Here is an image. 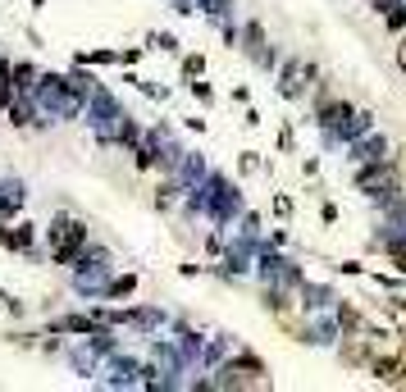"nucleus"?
<instances>
[{"mask_svg": "<svg viewBox=\"0 0 406 392\" xmlns=\"http://www.w3.org/2000/svg\"><path fill=\"white\" fill-rule=\"evenodd\" d=\"M78 242H82V224L60 219V224H55V260H69V256L78 251Z\"/></svg>", "mask_w": 406, "mask_h": 392, "instance_id": "nucleus-4", "label": "nucleus"}, {"mask_svg": "<svg viewBox=\"0 0 406 392\" xmlns=\"http://www.w3.org/2000/svg\"><path fill=\"white\" fill-rule=\"evenodd\" d=\"M132 287H137V278H119V283H114V287H110V292H114V296H128V292H132Z\"/></svg>", "mask_w": 406, "mask_h": 392, "instance_id": "nucleus-10", "label": "nucleus"}, {"mask_svg": "<svg viewBox=\"0 0 406 392\" xmlns=\"http://www.w3.org/2000/svg\"><path fill=\"white\" fill-rule=\"evenodd\" d=\"M402 356H406V328H402Z\"/></svg>", "mask_w": 406, "mask_h": 392, "instance_id": "nucleus-15", "label": "nucleus"}, {"mask_svg": "<svg viewBox=\"0 0 406 392\" xmlns=\"http://www.w3.org/2000/svg\"><path fill=\"white\" fill-rule=\"evenodd\" d=\"M370 374L379 383H406V356H370Z\"/></svg>", "mask_w": 406, "mask_h": 392, "instance_id": "nucleus-2", "label": "nucleus"}, {"mask_svg": "<svg viewBox=\"0 0 406 392\" xmlns=\"http://www.w3.org/2000/svg\"><path fill=\"white\" fill-rule=\"evenodd\" d=\"M274 215H283V219L292 215V201H288V196H274Z\"/></svg>", "mask_w": 406, "mask_h": 392, "instance_id": "nucleus-11", "label": "nucleus"}, {"mask_svg": "<svg viewBox=\"0 0 406 392\" xmlns=\"http://www.w3.org/2000/svg\"><path fill=\"white\" fill-rule=\"evenodd\" d=\"M333 324H338V333L347 338V333H361V328H365V315L356 310V305H347V301H342L338 310H333Z\"/></svg>", "mask_w": 406, "mask_h": 392, "instance_id": "nucleus-5", "label": "nucleus"}, {"mask_svg": "<svg viewBox=\"0 0 406 392\" xmlns=\"http://www.w3.org/2000/svg\"><path fill=\"white\" fill-rule=\"evenodd\" d=\"M10 105V69L0 64V109Z\"/></svg>", "mask_w": 406, "mask_h": 392, "instance_id": "nucleus-9", "label": "nucleus"}, {"mask_svg": "<svg viewBox=\"0 0 406 392\" xmlns=\"http://www.w3.org/2000/svg\"><path fill=\"white\" fill-rule=\"evenodd\" d=\"M388 310H393L397 319H406V296H393V301H388Z\"/></svg>", "mask_w": 406, "mask_h": 392, "instance_id": "nucleus-12", "label": "nucleus"}, {"mask_svg": "<svg viewBox=\"0 0 406 392\" xmlns=\"http://www.w3.org/2000/svg\"><path fill=\"white\" fill-rule=\"evenodd\" d=\"M347 151H351V160H356V164H365V160H388V137L370 128V132H361V137H356Z\"/></svg>", "mask_w": 406, "mask_h": 392, "instance_id": "nucleus-1", "label": "nucleus"}, {"mask_svg": "<svg viewBox=\"0 0 406 392\" xmlns=\"http://www.w3.org/2000/svg\"><path fill=\"white\" fill-rule=\"evenodd\" d=\"M301 296H310V310H319V305H329V301H338V296L329 292V287H310V283H301Z\"/></svg>", "mask_w": 406, "mask_h": 392, "instance_id": "nucleus-7", "label": "nucleus"}, {"mask_svg": "<svg viewBox=\"0 0 406 392\" xmlns=\"http://www.w3.org/2000/svg\"><path fill=\"white\" fill-rule=\"evenodd\" d=\"M397 64H402V73H406V33H402V46H397Z\"/></svg>", "mask_w": 406, "mask_h": 392, "instance_id": "nucleus-13", "label": "nucleus"}, {"mask_svg": "<svg viewBox=\"0 0 406 392\" xmlns=\"http://www.w3.org/2000/svg\"><path fill=\"white\" fill-rule=\"evenodd\" d=\"M384 23L393 28V33H406V0H393L384 10Z\"/></svg>", "mask_w": 406, "mask_h": 392, "instance_id": "nucleus-6", "label": "nucleus"}, {"mask_svg": "<svg viewBox=\"0 0 406 392\" xmlns=\"http://www.w3.org/2000/svg\"><path fill=\"white\" fill-rule=\"evenodd\" d=\"M201 69H206V60H201V55H187V60H183V73L187 78H201Z\"/></svg>", "mask_w": 406, "mask_h": 392, "instance_id": "nucleus-8", "label": "nucleus"}, {"mask_svg": "<svg viewBox=\"0 0 406 392\" xmlns=\"http://www.w3.org/2000/svg\"><path fill=\"white\" fill-rule=\"evenodd\" d=\"M370 5H374V10H379V14H384L388 5H393V0H370Z\"/></svg>", "mask_w": 406, "mask_h": 392, "instance_id": "nucleus-14", "label": "nucleus"}, {"mask_svg": "<svg viewBox=\"0 0 406 392\" xmlns=\"http://www.w3.org/2000/svg\"><path fill=\"white\" fill-rule=\"evenodd\" d=\"M242 42H247V46H242V51L251 55L256 64H265V69H274V51H270V46H265V28H261V23H247V33H242Z\"/></svg>", "mask_w": 406, "mask_h": 392, "instance_id": "nucleus-3", "label": "nucleus"}]
</instances>
